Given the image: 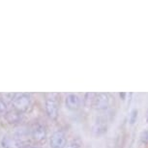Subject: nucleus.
<instances>
[{
  "label": "nucleus",
  "instance_id": "11",
  "mask_svg": "<svg viewBox=\"0 0 148 148\" xmlns=\"http://www.w3.org/2000/svg\"><path fill=\"white\" fill-rule=\"evenodd\" d=\"M145 121H146V123H148V110L146 112V118H145Z\"/></svg>",
  "mask_w": 148,
  "mask_h": 148
},
{
  "label": "nucleus",
  "instance_id": "9",
  "mask_svg": "<svg viewBox=\"0 0 148 148\" xmlns=\"http://www.w3.org/2000/svg\"><path fill=\"white\" fill-rule=\"evenodd\" d=\"M139 140L143 144H148V130L142 131L139 135Z\"/></svg>",
  "mask_w": 148,
  "mask_h": 148
},
{
  "label": "nucleus",
  "instance_id": "4",
  "mask_svg": "<svg viewBox=\"0 0 148 148\" xmlns=\"http://www.w3.org/2000/svg\"><path fill=\"white\" fill-rule=\"evenodd\" d=\"M66 136L62 131L55 132L51 138V148H65L66 147Z\"/></svg>",
  "mask_w": 148,
  "mask_h": 148
},
{
  "label": "nucleus",
  "instance_id": "5",
  "mask_svg": "<svg viewBox=\"0 0 148 148\" xmlns=\"http://www.w3.org/2000/svg\"><path fill=\"white\" fill-rule=\"evenodd\" d=\"M46 110L51 119H56L58 116V105L54 99H47Z\"/></svg>",
  "mask_w": 148,
  "mask_h": 148
},
{
  "label": "nucleus",
  "instance_id": "7",
  "mask_svg": "<svg viewBox=\"0 0 148 148\" xmlns=\"http://www.w3.org/2000/svg\"><path fill=\"white\" fill-rule=\"evenodd\" d=\"M95 96H96V93H85L84 94V99H82L83 105L87 108H92Z\"/></svg>",
  "mask_w": 148,
  "mask_h": 148
},
{
  "label": "nucleus",
  "instance_id": "10",
  "mask_svg": "<svg viewBox=\"0 0 148 148\" xmlns=\"http://www.w3.org/2000/svg\"><path fill=\"white\" fill-rule=\"evenodd\" d=\"M120 99L122 100V101H125V100L127 99V93H125V92H120V93H118Z\"/></svg>",
  "mask_w": 148,
  "mask_h": 148
},
{
  "label": "nucleus",
  "instance_id": "3",
  "mask_svg": "<svg viewBox=\"0 0 148 148\" xmlns=\"http://www.w3.org/2000/svg\"><path fill=\"white\" fill-rule=\"evenodd\" d=\"M82 103H83V101H82L80 97L77 94L70 93L66 96L65 104H66L67 108H69L70 110L76 111L77 110H79Z\"/></svg>",
  "mask_w": 148,
  "mask_h": 148
},
{
  "label": "nucleus",
  "instance_id": "2",
  "mask_svg": "<svg viewBox=\"0 0 148 148\" xmlns=\"http://www.w3.org/2000/svg\"><path fill=\"white\" fill-rule=\"evenodd\" d=\"M93 134L96 136H103L108 131V120L105 115H98L95 117L94 125L92 127Z\"/></svg>",
  "mask_w": 148,
  "mask_h": 148
},
{
  "label": "nucleus",
  "instance_id": "1",
  "mask_svg": "<svg viewBox=\"0 0 148 148\" xmlns=\"http://www.w3.org/2000/svg\"><path fill=\"white\" fill-rule=\"evenodd\" d=\"M110 106V98L108 93H96L92 108L97 111L107 110Z\"/></svg>",
  "mask_w": 148,
  "mask_h": 148
},
{
  "label": "nucleus",
  "instance_id": "6",
  "mask_svg": "<svg viewBox=\"0 0 148 148\" xmlns=\"http://www.w3.org/2000/svg\"><path fill=\"white\" fill-rule=\"evenodd\" d=\"M33 136L37 140H41L46 138V130L43 126H38L36 127L34 131H33Z\"/></svg>",
  "mask_w": 148,
  "mask_h": 148
},
{
  "label": "nucleus",
  "instance_id": "8",
  "mask_svg": "<svg viewBox=\"0 0 148 148\" xmlns=\"http://www.w3.org/2000/svg\"><path fill=\"white\" fill-rule=\"evenodd\" d=\"M138 108H133L129 113V124L135 125L136 121H138Z\"/></svg>",
  "mask_w": 148,
  "mask_h": 148
}]
</instances>
